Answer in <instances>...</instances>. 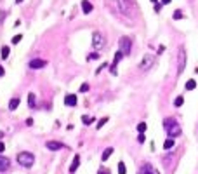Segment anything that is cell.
Returning <instances> with one entry per match:
<instances>
[{"mask_svg":"<svg viewBox=\"0 0 198 174\" xmlns=\"http://www.w3.org/2000/svg\"><path fill=\"white\" fill-rule=\"evenodd\" d=\"M151 2H155V3H157V2H158V0H151Z\"/></svg>","mask_w":198,"mask_h":174,"instance_id":"cell-39","label":"cell"},{"mask_svg":"<svg viewBox=\"0 0 198 174\" xmlns=\"http://www.w3.org/2000/svg\"><path fill=\"white\" fill-rule=\"evenodd\" d=\"M5 17H7V12H5V10H0V23H3Z\"/></svg>","mask_w":198,"mask_h":174,"instance_id":"cell-30","label":"cell"},{"mask_svg":"<svg viewBox=\"0 0 198 174\" xmlns=\"http://www.w3.org/2000/svg\"><path fill=\"white\" fill-rule=\"evenodd\" d=\"M174 145H176V139H172V138H169V139H167V141L164 143V148H165V150H170V148H172Z\"/></svg>","mask_w":198,"mask_h":174,"instance_id":"cell-17","label":"cell"},{"mask_svg":"<svg viewBox=\"0 0 198 174\" xmlns=\"http://www.w3.org/2000/svg\"><path fill=\"white\" fill-rule=\"evenodd\" d=\"M164 129H165V132L169 134V138H172V139L181 134V125H179L177 120L172 119V117H169V119L164 120Z\"/></svg>","mask_w":198,"mask_h":174,"instance_id":"cell-1","label":"cell"},{"mask_svg":"<svg viewBox=\"0 0 198 174\" xmlns=\"http://www.w3.org/2000/svg\"><path fill=\"white\" fill-rule=\"evenodd\" d=\"M3 150H5V145H3V143H2V141H0V153H2V152H3Z\"/></svg>","mask_w":198,"mask_h":174,"instance_id":"cell-35","label":"cell"},{"mask_svg":"<svg viewBox=\"0 0 198 174\" xmlns=\"http://www.w3.org/2000/svg\"><path fill=\"white\" fill-rule=\"evenodd\" d=\"M45 146H47L50 152H56V150H63V148H66L64 143H59V141H47Z\"/></svg>","mask_w":198,"mask_h":174,"instance_id":"cell-9","label":"cell"},{"mask_svg":"<svg viewBox=\"0 0 198 174\" xmlns=\"http://www.w3.org/2000/svg\"><path fill=\"white\" fill-rule=\"evenodd\" d=\"M172 17H174V19H183V17H184V14H183V10H176Z\"/></svg>","mask_w":198,"mask_h":174,"instance_id":"cell-26","label":"cell"},{"mask_svg":"<svg viewBox=\"0 0 198 174\" xmlns=\"http://www.w3.org/2000/svg\"><path fill=\"white\" fill-rule=\"evenodd\" d=\"M137 174H160V173H158V171H157L151 164H143Z\"/></svg>","mask_w":198,"mask_h":174,"instance_id":"cell-8","label":"cell"},{"mask_svg":"<svg viewBox=\"0 0 198 174\" xmlns=\"http://www.w3.org/2000/svg\"><path fill=\"white\" fill-rule=\"evenodd\" d=\"M170 2H172V0H162V3H164V5H169Z\"/></svg>","mask_w":198,"mask_h":174,"instance_id":"cell-36","label":"cell"},{"mask_svg":"<svg viewBox=\"0 0 198 174\" xmlns=\"http://www.w3.org/2000/svg\"><path fill=\"white\" fill-rule=\"evenodd\" d=\"M28 64H30L31 70H38V68H43V66L47 64V61H43V59H37V58H35V59H31Z\"/></svg>","mask_w":198,"mask_h":174,"instance_id":"cell-10","label":"cell"},{"mask_svg":"<svg viewBox=\"0 0 198 174\" xmlns=\"http://www.w3.org/2000/svg\"><path fill=\"white\" fill-rule=\"evenodd\" d=\"M28 106H30V108H35V94H33V92L28 94Z\"/></svg>","mask_w":198,"mask_h":174,"instance_id":"cell-20","label":"cell"},{"mask_svg":"<svg viewBox=\"0 0 198 174\" xmlns=\"http://www.w3.org/2000/svg\"><path fill=\"white\" fill-rule=\"evenodd\" d=\"M195 87H197V82H195V80H193V78H191V80H188V82H186V89H188V91H193V89H195Z\"/></svg>","mask_w":198,"mask_h":174,"instance_id":"cell-22","label":"cell"},{"mask_svg":"<svg viewBox=\"0 0 198 174\" xmlns=\"http://www.w3.org/2000/svg\"><path fill=\"white\" fill-rule=\"evenodd\" d=\"M26 125H33V120L31 119H26Z\"/></svg>","mask_w":198,"mask_h":174,"instance_id":"cell-34","label":"cell"},{"mask_svg":"<svg viewBox=\"0 0 198 174\" xmlns=\"http://www.w3.org/2000/svg\"><path fill=\"white\" fill-rule=\"evenodd\" d=\"M87 59H89V61H92V59H99V54H97V52H90V54L87 56Z\"/></svg>","mask_w":198,"mask_h":174,"instance_id":"cell-28","label":"cell"},{"mask_svg":"<svg viewBox=\"0 0 198 174\" xmlns=\"http://www.w3.org/2000/svg\"><path fill=\"white\" fill-rule=\"evenodd\" d=\"M92 47L97 49V51L104 47V37H103L99 31H94V33H92Z\"/></svg>","mask_w":198,"mask_h":174,"instance_id":"cell-4","label":"cell"},{"mask_svg":"<svg viewBox=\"0 0 198 174\" xmlns=\"http://www.w3.org/2000/svg\"><path fill=\"white\" fill-rule=\"evenodd\" d=\"M82 12H83V14L92 12V3H90L89 0H82Z\"/></svg>","mask_w":198,"mask_h":174,"instance_id":"cell-14","label":"cell"},{"mask_svg":"<svg viewBox=\"0 0 198 174\" xmlns=\"http://www.w3.org/2000/svg\"><path fill=\"white\" fill-rule=\"evenodd\" d=\"M21 40H23V35H16V37H12V40H10V42H12V44H19Z\"/></svg>","mask_w":198,"mask_h":174,"instance_id":"cell-27","label":"cell"},{"mask_svg":"<svg viewBox=\"0 0 198 174\" xmlns=\"http://www.w3.org/2000/svg\"><path fill=\"white\" fill-rule=\"evenodd\" d=\"M17 162H19V166L30 169V167H33V164H35V155L30 153V152H23V153L17 155Z\"/></svg>","mask_w":198,"mask_h":174,"instance_id":"cell-2","label":"cell"},{"mask_svg":"<svg viewBox=\"0 0 198 174\" xmlns=\"http://www.w3.org/2000/svg\"><path fill=\"white\" fill-rule=\"evenodd\" d=\"M153 63H155V56L153 54H146L143 58V61H141V70H150L153 66Z\"/></svg>","mask_w":198,"mask_h":174,"instance_id":"cell-7","label":"cell"},{"mask_svg":"<svg viewBox=\"0 0 198 174\" xmlns=\"http://www.w3.org/2000/svg\"><path fill=\"white\" fill-rule=\"evenodd\" d=\"M146 129H148L146 122H141V124H137V131H139V134H144V132H146Z\"/></svg>","mask_w":198,"mask_h":174,"instance_id":"cell-21","label":"cell"},{"mask_svg":"<svg viewBox=\"0 0 198 174\" xmlns=\"http://www.w3.org/2000/svg\"><path fill=\"white\" fill-rule=\"evenodd\" d=\"M10 167V160L3 155H0V173H5L7 169Z\"/></svg>","mask_w":198,"mask_h":174,"instance_id":"cell-12","label":"cell"},{"mask_svg":"<svg viewBox=\"0 0 198 174\" xmlns=\"http://www.w3.org/2000/svg\"><path fill=\"white\" fill-rule=\"evenodd\" d=\"M130 49H132V38L130 37H120V40H118V51L123 56H129L130 54Z\"/></svg>","mask_w":198,"mask_h":174,"instance_id":"cell-3","label":"cell"},{"mask_svg":"<svg viewBox=\"0 0 198 174\" xmlns=\"http://www.w3.org/2000/svg\"><path fill=\"white\" fill-rule=\"evenodd\" d=\"M106 122H108V117H103V119H101V120L97 122V125H96V129H101V127H103V125H104Z\"/></svg>","mask_w":198,"mask_h":174,"instance_id":"cell-25","label":"cell"},{"mask_svg":"<svg viewBox=\"0 0 198 174\" xmlns=\"http://www.w3.org/2000/svg\"><path fill=\"white\" fill-rule=\"evenodd\" d=\"M186 66V49L181 47L179 49V61H177V73H183Z\"/></svg>","mask_w":198,"mask_h":174,"instance_id":"cell-5","label":"cell"},{"mask_svg":"<svg viewBox=\"0 0 198 174\" xmlns=\"http://www.w3.org/2000/svg\"><path fill=\"white\" fill-rule=\"evenodd\" d=\"M118 174H127V169H125L123 162H118Z\"/></svg>","mask_w":198,"mask_h":174,"instance_id":"cell-24","label":"cell"},{"mask_svg":"<svg viewBox=\"0 0 198 174\" xmlns=\"http://www.w3.org/2000/svg\"><path fill=\"white\" fill-rule=\"evenodd\" d=\"M117 3H118V7H120V10L123 12V14H130V10H132V5H134V2L132 0H117Z\"/></svg>","mask_w":198,"mask_h":174,"instance_id":"cell-6","label":"cell"},{"mask_svg":"<svg viewBox=\"0 0 198 174\" xmlns=\"http://www.w3.org/2000/svg\"><path fill=\"white\" fill-rule=\"evenodd\" d=\"M89 91V84H82V87H80V92H87Z\"/></svg>","mask_w":198,"mask_h":174,"instance_id":"cell-29","label":"cell"},{"mask_svg":"<svg viewBox=\"0 0 198 174\" xmlns=\"http://www.w3.org/2000/svg\"><path fill=\"white\" fill-rule=\"evenodd\" d=\"M78 166H80V155H75L73 157V162L70 166V174H75V171L78 169Z\"/></svg>","mask_w":198,"mask_h":174,"instance_id":"cell-13","label":"cell"},{"mask_svg":"<svg viewBox=\"0 0 198 174\" xmlns=\"http://www.w3.org/2000/svg\"><path fill=\"white\" fill-rule=\"evenodd\" d=\"M17 106H19V98H12V99L9 101V110H10V112H14Z\"/></svg>","mask_w":198,"mask_h":174,"instance_id":"cell-15","label":"cell"},{"mask_svg":"<svg viewBox=\"0 0 198 174\" xmlns=\"http://www.w3.org/2000/svg\"><path fill=\"white\" fill-rule=\"evenodd\" d=\"M3 73H5V70H3V66H0V77H2Z\"/></svg>","mask_w":198,"mask_h":174,"instance_id":"cell-37","label":"cell"},{"mask_svg":"<svg viewBox=\"0 0 198 174\" xmlns=\"http://www.w3.org/2000/svg\"><path fill=\"white\" fill-rule=\"evenodd\" d=\"M97 174H111V173H110L108 169H99V173H97Z\"/></svg>","mask_w":198,"mask_h":174,"instance_id":"cell-33","label":"cell"},{"mask_svg":"<svg viewBox=\"0 0 198 174\" xmlns=\"http://www.w3.org/2000/svg\"><path fill=\"white\" fill-rule=\"evenodd\" d=\"M111 153H113V148H106V150L103 152V157H101V159H103V160L106 162V160H108V159L111 157Z\"/></svg>","mask_w":198,"mask_h":174,"instance_id":"cell-18","label":"cell"},{"mask_svg":"<svg viewBox=\"0 0 198 174\" xmlns=\"http://www.w3.org/2000/svg\"><path fill=\"white\" fill-rule=\"evenodd\" d=\"M9 56H10V49H9L7 45H3V47H2V59H7Z\"/></svg>","mask_w":198,"mask_h":174,"instance_id":"cell-19","label":"cell"},{"mask_svg":"<svg viewBox=\"0 0 198 174\" xmlns=\"http://www.w3.org/2000/svg\"><path fill=\"white\" fill-rule=\"evenodd\" d=\"M77 103H78V98H77L75 94L64 96V105H66V106H77Z\"/></svg>","mask_w":198,"mask_h":174,"instance_id":"cell-11","label":"cell"},{"mask_svg":"<svg viewBox=\"0 0 198 174\" xmlns=\"http://www.w3.org/2000/svg\"><path fill=\"white\" fill-rule=\"evenodd\" d=\"M144 139H146L144 134H139V136H137V141H139V143H144Z\"/></svg>","mask_w":198,"mask_h":174,"instance_id":"cell-32","label":"cell"},{"mask_svg":"<svg viewBox=\"0 0 198 174\" xmlns=\"http://www.w3.org/2000/svg\"><path fill=\"white\" fill-rule=\"evenodd\" d=\"M183 103H184V98H183V96H177V98L174 99V106H177V108L183 106Z\"/></svg>","mask_w":198,"mask_h":174,"instance_id":"cell-23","label":"cell"},{"mask_svg":"<svg viewBox=\"0 0 198 174\" xmlns=\"http://www.w3.org/2000/svg\"><path fill=\"white\" fill-rule=\"evenodd\" d=\"M16 2H17V3H21V2H23V0H16Z\"/></svg>","mask_w":198,"mask_h":174,"instance_id":"cell-38","label":"cell"},{"mask_svg":"<svg viewBox=\"0 0 198 174\" xmlns=\"http://www.w3.org/2000/svg\"><path fill=\"white\" fill-rule=\"evenodd\" d=\"M104 68H108V63H104V64H101V66H99V68L96 70V73H99V71H101V70H104Z\"/></svg>","mask_w":198,"mask_h":174,"instance_id":"cell-31","label":"cell"},{"mask_svg":"<svg viewBox=\"0 0 198 174\" xmlns=\"http://www.w3.org/2000/svg\"><path fill=\"white\" fill-rule=\"evenodd\" d=\"M82 122L87 124V125H90V124L96 122V119H94V117H89V115H83V117H82Z\"/></svg>","mask_w":198,"mask_h":174,"instance_id":"cell-16","label":"cell"}]
</instances>
